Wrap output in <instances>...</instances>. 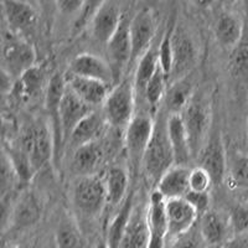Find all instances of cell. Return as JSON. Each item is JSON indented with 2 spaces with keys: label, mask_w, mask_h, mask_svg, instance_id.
I'll list each match as a JSON object with an SVG mask.
<instances>
[{
  "label": "cell",
  "mask_w": 248,
  "mask_h": 248,
  "mask_svg": "<svg viewBox=\"0 0 248 248\" xmlns=\"http://www.w3.org/2000/svg\"><path fill=\"white\" fill-rule=\"evenodd\" d=\"M163 112L155 119L154 132L141 164L148 179L154 184H158L164 172L175 165L174 153L168 136V116H165V110L163 109Z\"/></svg>",
  "instance_id": "1"
},
{
  "label": "cell",
  "mask_w": 248,
  "mask_h": 248,
  "mask_svg": "<svg viewBox=\"0 0 248 248\" xmlns=\"http://www.w3.org/2000/svg\"><path fill=\"white\" fill-rule=\"evenodd\" d=\"M71 200L79 216L96 218L108 205L105 178L98 174L78 176L72 186Z\"/></svg>",
  "instance_id": "2"
},
{
  "label": "cell",
  "mask_w": 248,
  "mask_h": 248,
  "mask_svg": "<svg viewBox=\"0 0 248 248\" xmlns=\"http://www.w3.org/2000/svg\"><path fill=\"white\" fill-rule=\"evenodd\" d=\"M136 98L133 79H123L113 86L105 105L102 106V113L107 123L118 129H125L136 116Z\"/></svg>",
  "instance_id": "3"
},
{
  "label": "cell",
  "mask_w": 248,
  "mask_h": 248,
  "mask_svg": "<svg viewBox=\"0 0 248 248\" xmlns=\"http://www.w3.org/2000/svg\"><path fill=\"white\" fill-rule=\"evenodd\" d=\"M186 132L189 136L192 156H198L209 139L211 112L209 102L195 92L187 107L181 113Z\"/></svg>",
  "instance_id": "4"
},
{
  "label": "cell",
  "mask_w": 248,
  "mask_h": 248,
  "mask_svg": "<svg viewBox=\"0 0 248 248\" xmlns=\"http://www.w3.org/2000/svg\"><path fill=\"white\" fill-rule=\"evenodd\" d=\"M36 52L28 40L9 30L3 37L4 72L9 77L19 78L24 72L35 66Z\"/></svg>",
  "instance_id": "5"
},
{
  "label": "cell",
  "mask_w": 248,
  "mask_h": 248,
  "mask_svg": "<svg viewBox=\"0 0 248 248\" xmlns=\"http://www.w3.org/2000/svg\"><path fill=\"white\" fill-rule=\"evenodd\" d=\"M20 147L28 153L32 169L36 174L51 159H54V136L51 127L45 122L29 127L21 137Z\"/></svg>",
  "instance_id": "6"
},
{
  "label": "cell",
  "mask_w": 248,
  "mask_h": 248,
  "mask_svg": "<svg viewBox=\"0 0 248 248\" xmlns=\"http://www.w3.org/2000/svg\"><path fill=\"white\" fill-rule=\"evenodd\" d=\"M171 47L172 67L169 77L170 83L189 76L198 61V50L194 39L181 24L172 26Z\"/></svg>",
  "instance_id": "7"
},
{
  "label": "cell",
  "mask_w": 248,
  "mask_h": 248,
  "mask_svg": "<svg viewBox=\"0 0 248 248\" xmlns=\"http://www.w3.org/2000/svg\"><path fill=\"white\" fill-rule=\"evenodd\" d=\"M67 85H66V77L62 76L61 74H55L48 81L47 90L45 94V108L48 116V122L54 136V163L59 165L61 160V155L63 153V136H62L61 129V102L62 97L65 94V91Z\"/></svg>",
  "instance_id": "8"
},
{
  "label": "cell",
  "mask_w": 248,
  "mask_h": 248,
  "mask_svg": "<svg viewBox=\"0 0 248 248\" xmlns=\"http://www.w3.org/2000/svg\"><path fill=\"white\" fill-rule=\"evenodd\" d=\"M155 121L150 114L139 113L133 117L124 133V145L133 168L143 164L144 154L154 132Z\"/></svg>",
  "instance_id": "9"
},
{
  "label": "cell",
  "mask_w": 248,
  "mask_h": 248,
  "mask_svg": "<svg viewBox=\"0 0 248 248\" xmlns=\"http://www.w3.org/2000/svg\"><path fill=\"white\" fill-rule=\"evenodd\" d=\"M129 32L132 43V62L139 61L153 46L156 34V21L152 9H141L133 16L130 20Z\"/></svg>",
  "instance_id": "10"
},
{
  "label": "cell",
  "mask_w": 248,
  "mask_h": 248,
  "mask_svg": "<svg viewBox=\"0 0 248 248\" xmlns=\"http://www.w3.org/2000/svg\"><path fill=\"white\" fill-rule=\"evenodd\" d=\"M168 222V243L194 229L199 214L184 198L165 200Z\"/></svg>",
  "instance_id": "11"
},
{
  "label": "cell",
  "mask_w": 248,
  "mask_h": 248,
  "mask_svg": "<svg viewBox=\"0 0 248 248\" xmlns=\"http://www.w3.org/2000/svg\"><path fill=\"white\" fill-rule=\"evenodd\" d=\"M130 20L125 15H123L119 28L117 29L116 34L107 44L108 62L114 74L116 85L119 82L121 74L132 62V43H130L129 32Z\"/></svg>",
  "instance_id": "12"
},
{
  "label": "cell",
  "mask_w": 248,
  "mask_h": 248,
  "mask_svg": "<svg viewBox=\"0 0 248 248\" xmlns=\"http://www.w3.org/2000/svg\"><path fill=\"white\" fill-rule=\"evenodd\" d=\"M199 167L203 168L212 178L214 185H218L226 178L227 172V152L220 137V133L211 134L199 153Z\"/></svg>",
  "instance_id": "13"
},
{
  "label": "cell",
  "mask_w": 248,
  "mask_h": 248,
  "mask_svg": "<svg viewBox=\"0 0 248 248\" xmlns=\"http://www.w3.org/2000/svg\"><path fill=\"white\" fill-rule=\"evenodd\" d=\"M4 17L9 30L25 37L34 32L39 23V14L30 4L21 0H3Z\"/></svg>",
  "instance_id": "14"
},
{
  "label": "cell",
  "mask_w": 248,
  "mask_h": 248,
  "mask_svg": "<svg viewBox=\"0 0 248 248\" xmlns=\"http://www.w3.org/2000/svg\"><path fill=\"white\" fill-rule=\"evenodd\" d=\"M147 222L149 229V248H167L168 222L165 199L156 190L152 192L147 206Z\"/></svg>",
  "instance_id": "15"
},
{
  "label": "cell",
  "mask_w": 248,
  "mask_h": 248,
  "mask_svg": "<svg viewBox=\"0 0 248 248\" xmlns=\"http://www.w3.org/2000/svg\"><path fill=\"white\" fill-rule=\"evenodd\" d=\"M68 72L76 76L97 79L110 87H113V85L116 83V78H114V74H113L109 62L92 54L77 55L70 62Z\"/></svg>",
  "instance_id": "16"
},
{
  "label": "cell",
  "mask_w": 248,
  "mask_h": 248,
  "mask_svg": "<svg viewBox=\"0 0 248 248\" xmlns=\"http://www.w3.org/2000/svg\"><path fill=\"white\" fill-rule=\"evenodd\" d=\"M199 231L207 247L222 248L232 237L229 215L225 216L221 212L209 210L200 216Z\"/></svg>",
  "instance_id": "17"
},
{
  "label": "cell",
  "mask_w": 248,
  "mask_h": 248,
  "mask_svg": "<svg viewBox=\"0 0 248 248\" xmlns=\"http://www.w3.org/2000/svg\"><path fill=\"white\" fill-rule=\"evenodd\" d=\"M43 215V205L36 195L28 191L20 196L9 217V230L24 231L36 225Z\"/></svg>",
  "instance_id": "18"
},
{
  "label": "cell",
  "mask_w": 248,
  "mask_h": 248,
  "mask_svg": "<svg viewBox=\"0 0 248 248\" xmlns=\"http://www.w3.org/2000/svg\"><path fill=\"white\" fill-rule=\"evenodd\" d=\"M66 85L68 90L72 91L81 101L94 109L105 105L106 99L113 88L97 79L86 78L71 74L66 77Z\"/></svg>",
  "instance_id": "19"
},
{
  "label": "cell",
  "mask_w": 248,
  "mask_h": 248,
  "mask_svg": "<svg viewBox=\"0 0 248 248\" xmlns=\"http://www.w3.org/2000/svg\"><path fill=\"white\" fill-rule=\"evenodd\" d=\"M96 110L91 106L86 105L85 102L81 101L71 90L66 87L65 94L62 97L61 102V129L65 145L70 140V137L75 128L83 121L88 114Z\"/></svg>",
  "instance_id": "20"
},
{
  "label": "cell",
  "mask_w": 248,
  "mask_h": 248,
  "mask_svg": "<svg viewBox=\"0 0 248 248\" xmlns=\"http://www.w3.org/2000/svg\"><path fill=\"white\" fill-rule=\"evenodd\" d=\"M123 14L116 3L108 0L94 14L91 20V30H92L93 39L97 43L107 45L108 41L116 34L117 29L122 21Z\"/></svg>",
  "instance_id": "21"
},
{
  "label": "cell",
  "mask_w": 248,
  "mask_h": 248,
  "mask_svg": "<svg viewBox=\"0 0 248 248\" xmlns=\"http://www.w3.org/2000/svg\"><path fill=\"white\" fill-rule=\"evenodd\" d=\"M190 171L191 169L186 165H172L159 179L156 191L165 200L185 198V195L190 191Z\"/></svg>",
  "instance_id": "22"
},
{
  "label": "cell",
  "mask_w": 248,
  "mask_h": 248,
  "mask_svg": "<svg viewBox=\"0 0 248 248\" xmlns=\"http://www.w3.org/2000/svg\"><path fill=\"white\" fill-rule=\"evenodd\" d=\"M168 136H169L172 153H174L175 165H186L187 167L192 153L189 136L186 132L181 114L168 116Z\"/></svg>",
  "instance_id": "23"
},
{
  "label": "cell",
  "mask_w": 248,
  "mask_h": 248,
  "mask_svg": "<svg viewBox=\"0 0 248 248\" xmlns=\"http://www.w3.org/2000/svg\"><path fill=\"white\" fill-rule=\"evenodd\" d=\"M195 94L191 75L170 83L164 97V110L168 116L181 114Z\"/></svg>",
  "instance_id": "24"
},
{
  "label": "cell",
  "mask_w": 248,
  "mask_h": 248,
  "mask_svg": "<svg viewBox=\"0 0 248 248\" xmlns=\"http://www.w3.org/2000/svg\"><path fill=\"white\" fill-rule=\"evenodd\" d=\"M107 123L103 113H98L97 110H93L91 114H88L83 121L79 122V124L75 128L70 137L68 144L74 150L77 148L85 145V144L98 141L99 137L105 130Z\"/></svg>",
  "instance_id": "25"
},
{
  "label": "cell",
  "mask_w": 248,
  "mask_h": 248,
  "mask_svg": "<svg viewBox=\"0 0 248 248\" xmlns=\"http://www.w3.org/2000/svg\"><path fill=\"white\" fill-rule=\"evenodd\" d=\"M149 238L147 209L134 207L118 248H149Z\"/></svg>",
  "instance_id": "26"
},
{
  "label": "cell",
  "mask_w": 248,
  "mask_h": 248,
  "mask_svg": "<svg viewBox=\"0 0 248 248\" xmlns=\"http://www.w3.org/2000/svg\"><path fill=\"white\" fill-rule=\"evenodd\" d=\"M102 159H103V152L98 141L85 144L74 150L71 169L77 175V178L94 175L97 174Z\"/></svg>",
  "instance_id": "27"
},
{
  "label": "cell",
  "mask_w": 248,
  "mask_h": 248,
  "mask_svg": "<svg viewBox=\"0 0 248 248\" xmlns=\"http://www.w3.org/2000/svg\"><path fill=\"white\" fill-rule=\"evenodd\" d=\"M243 25L240 17L231 12H222L215 24V36L217 43L225 48L236 47L242 37Z\"/></svg>",
  "instance_id": "28"
},
{
  "label": "cell",
  "mask_w": 248,
  "mask_h": 248,
  "mask_svg": "<svg viewBox=\"0 0 248 248\" xmlns=\"http://www.w3.org/2000/svg\"><path fill=\"white\" fill-rule=\"evenodd\" d=\"M159 67V45L152 46L149 50L140 57L137 65L136 75H134V90H136V96L140 99H144L145 90L156 72Z\"/></svg>",
  "instance_id": "29"
},
{
  "label": "cell",
  "mask_w": 248,
  "mask_h": 248,
  "mask_svg": "<svg viewBox=\"0 0 248 248\" xmlns=\"http://www.w3.org/2000/svg\"><path fill=\"white\" fill-rule=\"evenodd\" d=\"M106 190H107L108 205H122L128 198V187H129V176L127 170L122 167H112L105 176Z\"/></svg>",
  "instance_id": "30"
},
{
  "label": "cell",
  "mask_w": 248,
  "mask_h": 248,
  "mask_svg": "<svg viewBox=\"0 0 248 248\" xmlns=\"http://www.w3.org/2000/svg\"><path fill=\"white\" fill-rule=\"evenodd\" d=\"M227 183L234 191L248 192V156L240 152L227 154Z\"/></svg>",
  "instance_id": "31"
},
{
  "label": "cell",
  "mask_w": 248,
  "mask_h": 248,
  "mask_svg": "<svg viewBox=\"0 0 248 248\" xmlns=\"http://www.w3.org/2000/svg\"><path fill=\"white\" fill-rule=\"evenodd\" d=\"M133 201H134L133 200V194L128 195V198L121 205L119 211L114 215V217L108 225L107 234H106L105 238L109 248H118L119 243H121L122 237H123L124 232L127 230L133 210H134V205H133L134 202Z\"/></svg>",
  "instance_id": "32"
},
{
  "label": "cell",
  "mask_w": 248,
  "mask_h": 248,
  "mask_svg": "<svg viewBox=\"0 0 248 248\" xmlns=\"http://www.w3.org/2000/svg\"><path fill=\"white\" fill-rule=\"evenodd\" d=\"M57 248H86L81 230L71 217H63L55 233Z\"/></svg>",
  "instance_id": "33"
},
{
  "label": "cell",
  "mask_w": 248,
  "mask_h": 248,
  "mask_svg": "<svg viewBox=\"0 0 248 248\" xmlns=\"http://www.w3.org/2000/svg\"><path fill=\"white\" fill-rule=\"evenodd\" d=\"M4 154L8 160L12 164L13 169L16 174L17 179L21 183H29L35 175L31 160L29 158L28 153L20 147V145H5L4 147Z\"/></svg>",
  "instance_id": "34"
},
{
  "label": "cell",
  "mask_w": 248,
  "mask_h": 248,
  "mask_svg": "<svg viewBox=\"0 0 248 248\" xmlns=\"http://www.w3.org/2000/svg\"><path fill=\"white\" fill-rule=\"evenodd\" d=\"M168 83H169V81H168L167 75L164 74V71L161 70L160 65H159L156 72L148 83L145 94H144V102H147L148 107L152 112H156L161 101H164V97H165V93L168 90Z\"/></svg>",
  "instance_id": "35"
},
{
  "label": "cell",
  "mask_w": 248,
  "mask_h": 248,
  "mask_svg": "<svg viewBox=\"0 0 248 248\" xmlns=\"http://www.w3.org/2000/svg\"><path fill=\"white\" fill-rule=\"evenodd\" d=\"M44 81H45V76H44L43 70L37 66L31 67L19 77V83L16 85L19 96L21 98L35 97L43 90Z\"/></svg>",
  "instance_id": "36"
},
{
  "label": "cell",
  "mask_w": 248,
  "mask_h": 248,
  "mask_svg": "<svg viewBox=\"0 0 248 248\" xmlns=\"http://www.w3.org/2000/svg\"><path fill=\"white\" fill-rule=\"evenodd\" d=\"M172 26H170L165 34H164L163 39L159 43V65H160L161 70L164 71V74L167 75L168 81H169L170 74H171L172 67V47H171V31Z\"/></svg>",
  "instance_id": "37"
},
{
  "label": "cell",
  "mask_w": 248,
  "mask_h": 248,
  "mask_svg": "<svg viewBox=\"0 0 248 248\" xmlns=\"http://www.w3.org/2000/svg\"><path fill=\"white\" fill-rule=\"evenodd\" d=\"M230 226L232 236L248 232V207L243 205H236L229 214Z\"/></svg>",
  "instance_id": "38"
},
{
  "label": "cell",
  "mask_w": 248,
  "mask_h": 248,
  "mask_svg": "<svg viewBox=\"0 0 248 248\" xmlns=\"http://www.w3.org/2000/svg\"><path fill=\"white\" fill-rule=\"evenodd\" d=\"M190 191L195 192H209L211 186L214 185L212 178L203 168L196 167L192 168L190 171L189 179Z\"/></svg>",
  "instance_id": "39"
},
{
  "label": "cell",
  "mask_w": 248,
  "mask_h": 248,
  "mask_svg": "<svg viewBox=\"0 0 248 248\" xmlns=\"http://www.w3.org/2000/svg\"><path fill=\"white\" fill-rule=\"evenodd\" d=\"M205 241L201 237L200 231L191 229L189 232L180 236L175 241L170 243L169 248H206Z\"/></svg>",
  "instance_id": "40"
},
{
  "label": "cell",
  "mask_w": 248,
  "mask_h": 248,
  "mask_svg": "<svg viewBox=\"0 0 248 248\" xmlns=\"http://www.w3.org/2000/svg\"><path fill=\"white\" fill-rule=\"evenodd\" d=\"M232 70L240 76L248 75V43L236 46L232 55Z\"/></svg>",
  "instance_id": "41"
},
{
  "label": "cell",
  "mask_w": 248,
  "mask_h": 248,
  "mask_svg": "<svg viewBox=\"0 0 248 248\" xmlns=\"http://www.w3.org/2000/svg\"><path fill=\"white\" fill-rule=\"evenodd\" d=\"M107 1L108 0H86L83 12L77 17L76 23H75V30L81 31L88 23H91V20L94 16V14L98 12V9Z\"/></svg>",
  "instance_id": "42"
},
{
  "label": "cell",
  "mask_w": 248,
  "mask_h": 248,
  "mask_svg": "<svg viewBox=\"0 0 248 248\" xmlns=\"http://www.w3.org/2000/svg\"><path fill=\"white\" fill-rule=\"evenodd\" d=\"M186 201H189L190 205L198 211L199 216L209 211L210 207V195L209 192H195L189 191L185 195Z\"/></svg>",
  "instance_id": "43"
},
{
  "label": "cell",
  "mask_w": 248,
  "mask_h": 248,
  "mask_svg": "<svg viewBox=\"0 0 248 248\" xmlns=\"http://www.w3.org/2000/svg\"><path fill=\"white\" fill-rule=\"evenodd\" d=\"M86 0H56V8L65 16L77 17L81 15L85 8Z\"/></svg>",
  "instance_id": "44"
},
{
  "label": "cell",
  "mask_w": 248,
  "mask_h": 248,
  "mask_svg": "<svg viewBox=\"0 0 248 248\" xmlns=\"http://www.w3.org/2000/svg\"><path fill=\"white\" fill-rule=\"evenodd\" d=\"M222 248H248V232L232 236Z\"/></svg>",
  "instance_id": "45"
},
{
  "label": "cell",
  "mask_w": 248,
  "mask_h": 248,
  "mask_svg": "<svg viewBox=\"0 0 248 248\" xmlns=\"http://www.w3.org/2000/svg\"><path fill=\"white\" fill-rule=\"evenodd\" d=\"M39 1L41 8H43L44 13L46 14V16H52L54 8L56 6V0H39Z\"/></svg>",
  "instance_id": "46"
},
{
  "label": "cell",
  "mask_w": 248,
  "mask_h": 248,
  "mask_svg": "<svg viewBox=\"0 0 248 248\" xmlns=\"http://www.w3.org/2000/svg\"><path fill=\"white\" fill-rule=\"evenodd\" d=\"M191 1L199 9H210L217 0H191Z\"/></svg>",
  "instance_id": "47"
},
{
  "label": "cell",
  "mask_w": 248,
  "mask_h": 248,
  "mask_svg": "<svg viewBox=\"0 0 248 248\" xmlns=\"http://www.w3.org/2000/svg\"><path fill=\"white\" fill-rule=\"evenodd\" d=\"M94 248H109V246H108L107 241H106V238H101V240L97 242L96 247Z\"/></svg>",
  "instance_id": "48"
},
{
  "label": "cell",
  "mask_w": 248,
  "mask_h": 248,
  "mask_svg": "<svg viewBox=\"0 0 248 248\" xmlns=\"http://www.w3.org/2000/svg\"><path fill=\"white\" fill-rule=\"evenodd\" d=\"M225 6H232L237 3V0H220Z\"/></svg>",
  "instance_id": "49"
},
{
  "label": "cell",
  "mask_w": 248,
  "mask_h": 248,
  "mask_svg": "<svg viewBox=\"0 0 248 248\" xmlns=\"http://www.w3.org/2000/svg\"><path fill=\"white\" fill-rule=\"evenodd\" d=\"M245 9H246V13H247V16H248V0H247V4L245 5Z\"/></svg>",
  "instance_id": "50"
},
{
  "label": "cell",
  "mask_w": 248,
  "mask_h": 248,
  "mask_svg": "<svg viewBox=\"0 0 248 248\" xmlns=\"http://www.w3.org/2000/svg\"><path fill=\"white\" fill-rule=\"evenodd\" d=\"M247 133H248V122H247Z\"/></svg>",
  "instance_id": "51"
}]
</instances>
